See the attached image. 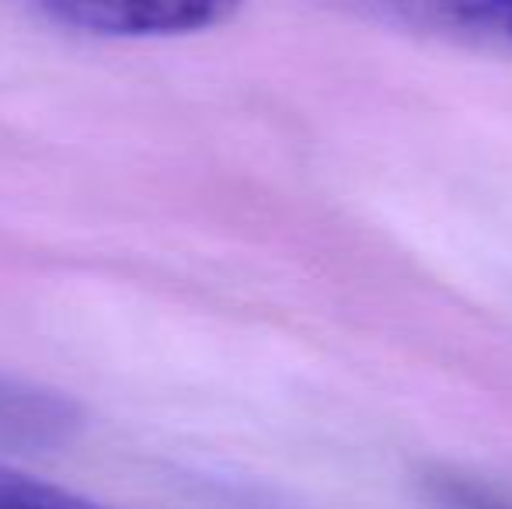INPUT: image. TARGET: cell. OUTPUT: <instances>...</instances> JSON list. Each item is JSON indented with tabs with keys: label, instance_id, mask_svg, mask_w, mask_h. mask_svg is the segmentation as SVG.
<instances>
[{
	"label": "cell",
	"instance_id": "obj_1",
	"mask_svg": "<svg viewBox=\"0 0 512 509\" xmlns=\"http://www.w3.org/2000/svg\"><path fill=\"white\" fill-rule=\"evenodd\" d=\"M39 18L70 32L112 39L206 32L241 11L244 0H18Z\"/></svg>",
	"mask_w": 512,
	"mask_h": 509
},
{
	"label": "cell",
	"instance_id": "obj_2",
	"mask_svg": "<svg viewBox=\"0 0 512 509\" xmlns=\"http://www.w3.org/2000/svg\"><path fill=\"white\" fill-rule=\"evenodd\" d=\"M349 11L450 46L512 56V0H342Z\"/></svg>",
	"mask_w": 512,
	"mask_h": 509
},
{
	"label": "cell",
	"instance_id": "obj_3",
	"mask_svg": "<svg viewBox=\"0 0 512 509\" xmlns=\"http://www.w3.org/2000/svg\"><path fill=\"white\" fill-rule=\"evenodd\" d=\"M74 408L63 398L28 387L0 384V443L4 440H53L60 429L74 422Z\"/></svg>",
	"mask_w": 512,
	"mask_h": 509
},
{
	"label": "cell",
	"instance_id": "obj_4",
	"mask_svg": "<svg viewBox=\"0 0 512 509\" xmlns=\"http://www.w3.org/2000/svg\"><path fill=\"white\" fill-rule=\"evenodd\" d=\"M0 509H108L91 499L67 492L53 482H42L25 471H14L0 464Z\"/></svg>",
	"mask_w": 512,
	"mask_h": 509
}]
</instances>
